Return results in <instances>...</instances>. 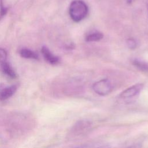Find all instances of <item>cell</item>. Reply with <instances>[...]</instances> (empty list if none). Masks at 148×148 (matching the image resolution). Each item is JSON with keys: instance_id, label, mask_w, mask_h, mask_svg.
Masks as SVG:
<instances>
[{"instance_id": "cell-1", "label": "cell", "mask_w": 148, "mask_h": 148, "mask_svg": "<svg viewBox=\"0 0 148 148\" xmlns=\"http://www.w3.org/2000/svg\"><path fill=\"white\" fill-rule=\"evenodd\" d=\"M88 8L87 4L82 0L73 1L69 8L71 18L75 22L83 20L87 15Z\"/></svg>"}, {"instance_id": "cell-2", "label": "cell", "mask_w": 148, "mask_h": 148, "mask_svg": "<svg viewBox=\"0 0 148 148\" xmlns=\"http://www.w3.org/2000/svg\"><path fill=\"white\" fill-rule=\"evenodd\" d=\"M92 89L97 94L104 96L112 91V86L108 79H103L95 82L92 86Z\"/></svg>"}, {"instance_id": "cell-3", "label": "cell", "mask_w": 148, "mask_h": 148, "mask_svg": "<svg viewBox=\"0 0 148 148\" xmlns=\"http://www.w3.org/2000/svg\"><path fill=\"white\" fill-rule=\"evenodd\" d=\"M143 88V84L141 83L136 84L124 90L120 94V97L121 98H130L135 97L138 94Z\"/></svg>"}, {"instance_id": "cell-4", "label": "cell", "mask_w": 148, "mask_h": 148, "mask_svg": "<svg viewBox=\"0 0 148 148\" xmlns=\"http://www.w3.org/2000/svg\"><path fill=\"white\" fill-rule=\"evenodd\" d=\"M17 85L4 86L0 88V101H5L11 97L16 91Z\"/></svg>"}, {"instance_id": "cell-5", "label": "cell", "mask_w": 148, "mask_h": 148, "mask_svg": "<svg viewBox=\"0 0 148 148\" xmlns=\"http://www.w3.org/2000/svg\"><path fill=\"white\" fill-rule=\"evenodd\" d=\"M41 52L45 60L49 64L56 65L60 62V58L53 54L47 47L43 46L41 49Z\"/></svg>"}, {"instance_id": "cell-6", "label": "cell", "mask_w": 148, "mask_h": 148, "mask_svg": "<svg viewBox=\"0 0 148 148\" xmlns=\"http://www.w3.org/2000/svg\"><path fill=\"white\" fill-rule=\"evenodd\" d=\"M0 66L2 72L6 76L12 79L16 78L17 75L14 69L11 66V65L7 61V60L0 62Z\"/></svg>"}, {"instance_id": "cell-7", "label": "cell", "mask_w": 148, "mask_h": 148, "mask_svg": "<svg viewBox=\"0 0 148 148\" xmlns=\"http://www.w3.org/2000/svg\"><path fill=\"white\" fill-rule=\"evenodd\" d=\"M19 53L22 57L27 59L38 60L39 58L38 55L35 51L27 48H23L20 49Z\"/></svg>"}, {"instance_id": "cell-8", "label": "cell", "mask_w": 148, "mask_h": 148, "mask_svg": "<svg viewBox=\"0 0 148 148\" xmlns=\"http://www.w3.org/2000/svg\"><path fill=\"white\" fill-rule=\"evenodd\" d=\"M103 34L100 32H94L86 36L85 40L87 42H96L103 38Z\"/></svg>"}, {"instance_id": "cell-9", "label": "cell", "mask_w": 148, "mask_h": 148, "mask_svg": "<svg viewBox=\"0 0 148 148\" xmlns=\"http://www.w3.org/2000/svg\"><path fill=\"white\" fill-rule=\"evenodd\" d=\"M132 64L139 69L142 71L148 72V62L138 59H135L132 61Z\"/></svg>"}, {"instance_id": "cell-10", "label": "cell", "mask_w": 148, "mask_h": 148, "mask_svg": "<svg viewBox=\"0 0 148 148\" xmlns=\"http://www.w3.org/2000/svg\"><path fill=\"white\" fill-rule=\"evenodd\" d=\"M8 8L5 6L3 0H0V20L6 14Z\"/></svg>"}, {"instance_id": "cell-11", "label": "cell", "mask_w": 148, "mask_h": 148, "mask_svg": "<svg viewBox=\"0 0 148 148\" xmlns=\"http://www.w3.org/2000/svg\"><path fill=\"white\" fill-rule=\"evenodd\" d=\"M127 44L129 48L131 49H134L136 47L137 43L136 40L133 38H129L127 40Z\"/></svg>"}, {"instance_id": "cell-12", "label": "cell", "mask_w": 148, "mask_h": 148, "mask_svg": "<svg viewBox=\"0 0 148 148\" xmlns=\"http://www.w3.org/2000/svg\"><path fill=\"white\" fill-rule=\"evenodd\" d=\"M8 57L7 51L3 48L0 47V62L6 61Z\"/></svg>"}, {"instance_id": "cell-13", "label": "cell", "mask_w": 148, "mask_h": 148, "mask_svg": "<svg viewBox=\"0 0 148 148\" xmlns=\"http://www.w3.org/2000/svg\"><path fill=\"white\" fill-rule=\"evenodd\" d=\"M126 1H127V2L128 3L131 4V3H132L134 1V0H126Z\"/></svg>"}, {"instance_id": "cell-14", "label": "cell", "mask_w": 148, "mask_h": 148, "mask_svg": "<svg viewBox=\"0 0 148 148\" xmlns=\"http://www.w3.org/2000/svg\"><path fill=\"white\" fill-rule=\"evenodd\" d=\"M147 12H148V3H147Z\"/></svg>"}]
</instances>
